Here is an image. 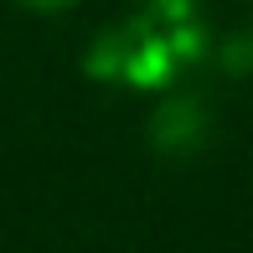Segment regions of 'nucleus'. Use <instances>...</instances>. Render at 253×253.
Wrapping results in <instances>:
<instances>
[{
    "label": "nucleus",
    "mask_w": 253,
    "mask_h": 253,
    "mask_svg": "<svg viewBox=\"0 0 253 253\" xmlns=\"http://www.w3.org/2000/svg\"><path fill=\"white\" fill-rule=\"evenodd\" d=\"M21 5H26V10H42V16H47V10H67V5H78V0H21Z\"/></svg>",
    "instance_id": "f257e3e1"
}]
</instances>
